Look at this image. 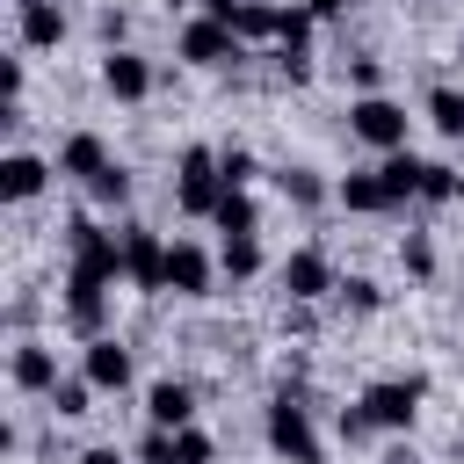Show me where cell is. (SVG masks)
<instances>
[{
	"label": "cell",
	"mask_w": 464,
	"mask_h": 464,
	"mask_svg": "<svg viewBox=\"0 0 464 464\" xmlns=\"http://www.w3.org/2000/svg\"><path fill=\"white\" fill-rule=\"evenodd\" d=\"M123 283V246H116V225H102L94 210H72L65 218V326L80 341H102L109 334V290Z\"/></svg>",
	"instance_id": "1"
},
{
	"label": "cell",
	"mask_w": 464,
	"mask_h": 464,
	"mask_svg": "<svg viewBox=\"0 0 464 464\" xmlns=\"http://www.w3.org/2000/svg\"><path fill=\"white\" fill-rule=\"evenodd\" d=\"M261 442H268L276 464H326V442H319V428H312V406H304V392H290V384L261 406Z\"/></svg>",
	"instance_id": "2"
},
{
	"label": "cell",
	"mask_w": 464,
	"mask_h": 464,
	"mask_svg": "<svg viewBox=\"0 0 464 464\" xmlns=\"http://www.w3.org/2000/svg\"><path fill=\"white\" fill-rule=\"evenodd\" d=\"M348 138L384 160V152H406L413 116H406V102H392V94H355V102H348Z\"/></svg>",
	"instance_id": "3"
},
{
	"label": "cell",
	"mask_w": 464,
	"mask_h": 464,
	"mask_svg": "<svg viewBox=\"0 0 464 464\" xmlns=\"http://www.w3.org/2000/svg\"><path fill=\"white\" fill-rule=\"evenodd\" d=\"M218 196H225V174H218V145H181V160H174V210L210 225Z\"/></svg>",
	"instance_id": "4"
},
{
	"label": "cell",
	"mask_w": 464,
	"mask_h": 464,
	"mask_svg": "<svg viewBox=\"0 0 464 464\" xmlns=\"http://www.w3.org/2000/svg\"><path fill=\"white\" fill-rule=\"evenodd\" d=\"M174 51H181V65H196V72H218V65H239V58H246L239 29L218 22V14H188L181 36H174Z\"/></svg>",
	"instance_id": "5"
},
{
	"label": "cell",
	"mask_w": 464,
	"mask_h": 464,
	"mask_svg": "<svg viewBox=\"0 0 464 464\" xmlns=\"http://www.w3.org/2000/svg\"><path fill=\"white\" fill-rule=\"evenodd\" d=\"M420 399H428V377H377V384H362L355 406L377 420V435H406L420 420Z\"/></svg>",
	"instance_id": "6"
},
{
	"label": "cell",
	"mask_w": 464,
	"mask_h": 464,
	"mask_svg": "<svg viewBox=\"0 0 464 464\" xmlns=\"http://www.w3.org/2000/svg\"><path fill=\"white\" fill-rule=\"evenodd\" d=\"M116 246H123V283L145 290V297H160V290H167V239H160L152 225L123 218V225H116Z\"/></svg>",
	"instance_id": "7"
},
{
	"label": "cell",
	"mask_w": 464,
	"mask_h": 464,
	"mask_svg": "<svg viewBox=\"0 0 464 464\" xmlns=\"http://www.w3.org/2000/svg\"><path fill=\"white\" fill-rule=\"evenodd\" d=\"M276 283H283V297H290V304H326L341 276H334L326 246H290V254H283V268H276Z\"/></svg>",
	"instance_id": "8"
},
{
	"label": "cell",
	"mask_w": 464,
	"mask_h": 464,
	"mask_svg": "<svg viewBox=\"0 0 464 464\" xmlns=\"http://www.w3.org/2000/svg\"><path fill=\"white\" fill-rule=\"evenodd\" d=\"M94 80H102V94H109V102H123V109L152 102V87H160L152 58H145V51H130V44H123V51H102V72H94Z\"/></svg>",
	"instance_id": "9"
},
{
	"label": "cell",
	"mask_w": 464,
	"mask_h": 464,
	"mask_svg": "<svg viewBox=\"0 0 464 464\" xmlns=\"http://www.w3.org/2000/svg\"><path fill=\"white\" fill-rule=\"evenodd\" d=\"M167 290L174 297H210L218 290V254L203 246V239H167Z\"/></svg>",
	"instance_id": "10"
},
{
	"label": "cell",
	"mask_w": 464,
	"mask_h": 464,
	"mask_svg": "<svg viewBox=\"0 0 464 464\" xmlns=\"http://www.w3.org/2000/svg\"><path fill=\"white\" fill-rule=\"evenodd\" d=\"M80 377H87L94 392H130V377H138V355H130L116 334H102V341H80Z\"/></svg>",
	"instance_id": "11"
},
{
	"label": "cell",
	"mask_w": 464,
	"mask_h": 464,
	"mask_svg": "<svg viewBox=\"0 0 464 464\" xmlns=\"http://www.w3.org/2000/svg\"><path fill=\"white\" fill-rule=\"evenodd\" d=\"M58 377H65V370H58V348H51V341H14V348H7V384H14V392L51 399Z\"/></svg>",
	"instance_id": "12"
},
{
	"label": "cell",
	"mask_w": 464,
	"mask_h": 464,
	"mask_svg": "<svg viewBox=\"0 0 464 464\" xmlns=\"http://www.w3.org/2000/svg\"><path fill=\"white\" fill-rule=\"evenodd\" d=\"M51 174H58V160H44V152H0V203H36L44 188H51Z\"/></svg>",
	"instance_id": "13"
},
{
	"label": "cell",
	"mask_w": 464,
	"mask_h": 464,
	"mask_svg": "<svg viewBox=\"0 0 464 464\" xmlns=\"http://www.w3.org/2000/svg\"><path fill=\"white\" fill-rule=\"evenodd\" d=\"M65 36H72V14H65V0L14 7V44H22V51H58Z\"/></svg>",
	"instance_id": "14"
},
{
	"label": "cell",
	"mask_w": 464,
	"mask_h": 464,
	"mask_svg": "<svg viewBox=\"0 0 464 464\" xmlns=\"http://www.w3.org/2000/svg\"><path fill=\"white\" fill-rule=\"evenodd\" d=\"M51 160H58V181H80V188H87V181H94L116 152H109V138H102V130H65Z\"/></svg>",
	"instance_id": "15"
},
{
	"label": "cell",
	"mask_w": 464,
	"mask_h": 464,
	"mask_svg": "<svg viewBox=\"0 0 464 464\" xmlns=\"http://www.w3.org/2000/svg\"><path fill=\"white\" fill-rule=\"evenodd\" d=\"M334 203H341L348 218H392V210H399L377 167H355V174H341V181H334Z\"/></svg>",
	"instance_id": "16"
},
{
	"label": "cell",
	"mask_w": 464,
	"mask_h": 464,
	"mask_svg": "<svg viewBox=\"0 0 464 464\" xmlns=\"http://www.w3.org/2000/svg\"><path fill=\"white\" fill-rule=\"evenodd\" d=\"M145 428H196V384L152 377L145 384Z\"/></svg>",
	"instance_id": "17"
},
{
	"label": "cell",
	"mask_w": 464,
	"mask_h": 464,
	"mask_svg": "<svg viewBox=\"0 0 464 464\" xmlns=\"http://www.w3.org/2000/svg\"><path fill=\"white\" fill-rule=\"evenodd\" d=\"M210 232H218V239H261V203H254V188H225L218 210H210Z\"/></svg>",
	"instance_id": "18"
},
{
	"label": "cell",
	"mask_w": 464,
	"mask_h": 464,
	"mask_svg": "<svg viewBox=\"0 0 464 464\" xmlns=\"http://www.w3.org/2000/svg\"><path fill=\"white\" fill-rule=\"evenodd\" d=\"M377 174H384V188H392V203L406 210V203H420V174H428V160L406 145V152H384L377 160Z\"/></svg>",
	"instance_id": "19"
},
{
	"label": "cell",
	"mask_w": 464,
	"mask_h": 464,
	"mask_svg": "<svg viewBox=\"0 0 464 464\" xmlns=\"http://www.w3.org/2000/svg\"><path fill=\"white\" fill-rule=\"evenodd\" d=\"M232 29H239L246 51H254V44H276V36H283V7H276V0H246V7L232 14Z\"/></svg>",
	"instance_id": "20"
},
{
	"label": "cell",
	"mask_w": 464,
	"mask_h": 464,
	"mask_svg": "<svg viewBox=\"0 0 464 464\" xmlns=\"http://www.w3.org/2000/svg\"><path fill=\"white\" fill-rule=\"evenodd\" d=\"M276 188H283V203H297V210H319L334 188L319 181V167H276Z\"/></svg>",
	"instance_id": "21"
},
{
	"label": "cell",
	"mask_w": 464,
	"mask_h": 464,
	"mask_svg": "<svg viewBox=\"0 0 464 464\" xmlns=\"http://www.w3.org/2000/svg\"><path fill=\"white\" fill-rule=\"evenodd\" d=\"M420 109H428V123H435L442 138H464V87H450V80H435Z\"/></svg>",
	"instance_id": "22"
},
{
	"label": "cell",
	"mask_w": 464,
	"mask_h": 464,
	"mask_svg": "<svg viewBox=\"0 0 464 464\" xmlns=\"http://www.w3.org/2000/svg\"><path fill=\"white\" fill-rule=\"evenodd\" d=\"M87 203H94V210H109V218H116V210H123V203H130V167H123V160H109V167H102V174H94V181H87Z\"/></svg>",
	"instance_id": "23"
},
{
	"label": "cell",
	"mask_w": 464,
	"mask_h": 464,
	"mask_svg": "<svg viewBox=\"0 0 464 464\" xmlns=\"http://www.w3.org/2000/svg\"><path fill=\"white\" fill-rule=\"evenodd\" d=\"M261 239H218V276H232V283H254L261 276Z\"/></svg>",
	"instance_id": "24"
},
{
	"label": "cell",
	"mask_w": 464,
	"mask_h": 464,
	"mask_svg": "<svg viewBox=\"0 0 464 464\" xmlns=\"http://www.w3.org/2000/svg\"><path fill=\"white\" fill-rule=\"evenodd\" d=\"M334 304H341V319H370V312H384V290L370 276H341L334 283Z\"/></svg>",
	"instance_id": "25"
},
{
	"label": "cell",
	"mask_w": 464,
	"mask_h": 464,
	"mask_svg": "<svg viewBox=\"0 0 464 464\" xmlns=\"http://www.w3.org/2000/svg\"><path fill=\"white\" fill-rule=\"evenodd\" d=\"M44 406H51V413H58V420H80V413H87V406H94V384H87V377H80V370H65V377H58V384H51V399H44Z\"/></svg>",
	"instance_id": "26"
},
{
	"label": "cell",
	"mask_w": 464,
	"mask_h": 464,
	"mask_svg": "<svg viewBox=\"0 0 464 464\" xmlns=\"http://www.w3.org/2000/svg\"><path fill=\"white\" fill-rule=\"evenodd\" d=\"M312 29H319V22H312V7H304V0H290V7H283V36H276V51H312Z\"/></svg>",
	"instance_id": "27"
},
{
	"label": "cell",
	"mask_w": 464,
	"mask_h": 464,
	"mask_svg": "<svg viewBox=\"0 0 464 464\" xmlns=\"http://www.w3.org/2000/svg\"><path fill=\"white\" fill-rule=\"evenodd\" d=\"M218 174H225V188H254V174H261V160H254L246 145H218Z\"/></svg>",
	"instance_id": "28"
},
{
	"label": "cell",
	"mask_w": 464,
	"mask_h": 464,
	"mask_svg": "<svg viewBox=\"0 0 464 464\" xmlns=\"http://www.w3.org/2000/svg\"><path fill=\"white\" fill-rule=\"evenodd\" d=\"M399 268H406L413 283H428V276H435V239H428V232H406V239H399Z\"/></svg>",
	"instance_id": "29"
},
{
	"label": "cell",
	"mask_w": 464,
	"mask_h": 464,
	"mask_svg": "<svg viewBox=\"0 0 464 464\" xmlns=\"http://www.w3.org/2000/svg\"><path fill=\"white\" fill-rule=\"evenodd\" d=\"M174 464H218V435L210 428H174Z\"/></svg>",
	"instance_id": "30"
},
{
	"label": "cell",
	"mask_w": 464,
	"mask_h": 464,
	"mask_svg": "<svg viewBox=\"0 0 464 464\" xmlns=\"http://www.w3.org/2000/svg\"><path fill=\"white\" fill-rule=\"evenodd\" d=\"M457 174H464V167L428 160V174H420V203H457Z\"/></svg>",
	"instance_id": "31"
},
{
	"label": "cell",
	"mask_w": 464,
	"mask_h": 464,
	"mask_svg": "<svg viewBox=\"0 0 464 464\" xmlns=\"http://www.w3.org/2000/svg\"><path fill=\"white\" fill-rule=\"evenodd\" d=\"M94 36H102V51H123V44H130V14H123V7H102V14H94Z\"/></svg>",
	"instance_id": "32"
},
{
	"label": "cell",
	"mask_w": 464,
	"mask_h": 464,
	"mask_svg": "<svg viewBox=\"0 0 464 464\" xmlns=\"http://www.w3.org/2000/svg\"><path fill=\"white\" fill-rule=\"evenodd\" d=\"M130 457H138V464H174V428H145Z\"/></svg>",
	"instance_id": "33"
},
{
	"label": "cell",
	"mask_w": 464,
	"mask_h": 464,
	"mask_svg": "<svg viewBox=\"0 0 464 464\" xmlns=\"http://www.w3.org/2000/svg\"><path fill=\"white\" fill-rule=\"evenodd\" d=\"M334 428H341V442H348V450H355V442H370V435H377V420H370V413H362V406H341V420H334Z\"/></svg>",
	"instance_id": "34"
},
{
	"label": "cell",
	"mask_w": 464,
	"mask_h": 464,
	"mask_svg": "<svg viewBox=\"0 0 464 464\" xmlns=\"http://www.w3.org/2000/svg\"><path fill=\"white\" fill-rule=\"evenodd\" d=\"M348 80H355V94H384V65L377 58H348Z\"/></svg>",
	"instance_id": "35"
},
{
	"label": "cell",
	"mask_w": 464,
	"mask_h": 464,
	"mask_svg": "<svg viewBox=\"0 0 464 464\" xmlns=\"http://www.w3.org/2000/svg\"><path fill=\"white\" fill-rule=\"evenodd\" d=\"M312 7V22H334V14H348V7H370V0H304Z\"/></svg>",
	"instance_id": "36"
},
{
	"label": "cell",
	"mask_w": 464,
	"mask_h": 464,
	"mask_svg": "<svg viewBox=\"0 0 464 464\" xmlns=\"http://www.w3.org/2000/svg\"><path fill=\"white\" fill-rule=\"evenodd\" d=\"M80 464H130L116 442H94V450H80Z\"/></svg>",
	"instance_id": "37"
},
{
	"label": "cell",
	"mask_w": 464,
	"mask_h": 464,
	"mask_svg": "<svg viewBox=\"0 0 464 464\" xmlns=\"http://www.w3.org/2000/svg\"><path fill=\"white\" fill-rule=\"evenodd\" d=\"M239 7H246V0H196V14H218V22H232Z\"/></svg>",
	"instance_id": "38"
},
{
	"label": "cell",
	"mask_w": 464,
	"mask_h": 464,
	"mask_svg": "<svg viewBox=\"0 0 464 464\" xmlns=\"http://www.w3.org/2000/svg\"><path fill=\"white\" fill-rule=\"evenodd\" d=\"M377 464H420V457H413V450H392V457H377Z\"/></svg>",
	"instance_id": "39"
},
{
	"label": "cell",
	"mask_w": 464,
	"mask_h": 464,
	"mask_svg": "<svg viewBox=\"0 0 464 464\" xmlns=\"http://www.w3.org/2000/svg\"><path fill=\"white\" fill-rule=\"evenodd\" d=\"M160 7H196V0H160Z\"/></svg>",
	"instance_id": "40"
},
{
	"label": "cell",
	"mask_w": 464,
	"mask_h": 464,
	"mask_svg": "<svg viewBox=\"0 0 464 464\" xmlns=\"http://www.w3.org/2000/svg\"><path fill=\"white\" fill-rule=\"evenodd\" d=\"M457 203H464V174H457Z\"/></svg>",
	"instance_id": "41"
},
{
	"label": "cell",
	"mask_w": 464,
	"mask_h": 464,
	"mask_svg": "<svg viewBox=\"0 0 464 464\" xmlns=\"http://www.w3.org/2000/svg\"><path fill=\"white\" fill-rule=\"evenodd\" d=\"M14 7H36V0H14Z\"/></svg>",
	"instance_id": "42"
},
{
	"label": "cell",
	"mask_w": 464,
	"mask_h": 464,
	"mask_svg": "<svg viewBox=\"0 0 464 464\" xmlns=\"http://www.w3.org/2000/svg\"><path fill=\"white\" fill-rule=\"evenodd\" d=\"M457 51H464V44H457Z\"/></svg>",
	"instance_id": "43"
},
{
	"label": "cell",
	"mask_w": 464,
	"mask_h": 464,
	"mask_svg": "<svg viewBox=\"0 0 464 464\" xmlns=\"http://www.w3.org/2000/svg\"><path fill=\"white\" fill-rule=\"evenodd\" d=\"M420 7H428V0H420Z\"/></svg>",
	"instance_id": "44"
}]
</instances>
